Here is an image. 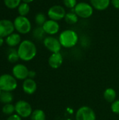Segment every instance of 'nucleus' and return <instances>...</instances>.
Returning <instances> with one entry per match:
<instances>
[{
  "instance_id": "ddd939ff",
  "label": "nucleus",
  "mask_w": 119,
  "mask_h": 120,
  "mask_svg": "<svg viewBox=\"0 0 119 120\" xmlns=\"http://www.w3.org/2000/svg\"><path fill=\"white\" fill-rule=\"evenodd\" d=\"M48 65L53 69L59 68L63 63V57L62 54L58 53H53L48 58Z\"/></svg>"
},
{
  "instance_id": "b1692460",
  "label": "nucleus",
  "mask_w": 119,
  "mask_h": 120,
  "mask_svg": "<svg viewBox=\"0 0 119 120\" xmlns=\"http://www.w3.org/2000/svg\"><path fill=\"white\" fill-rule=\"evenodd\" d=\"M15 112V105L12 103L4 104V106L2 107V112L6 115L10 116L14 114Z\"/></svg>"
},
{
  "instance_id": "4be33fe9",
  "label": "nucleus",
  "mask_w": 119,
  "mask_h": 120,
  "mask_svg": "<svg viewBox=\"0 0 119 120\" xmlns=\"http://www.w3.org/2000/svg\"><path fill=\"white\" fill-rule=\"evenodd\" d=\"M30 10V7L29 6V4H26V3H21L19 6L18 7V12L19 13V15L21 16H26Z\"/></svg>"
},
{
  "instance_id": "39448f33",
  "label": "nucleus",
  "mask_w": 119,
  "mask_h": 120,
  "mask_svg": "<svg viewBox=\"0 0 119 120\" xmlns=\"http://www.w3.org/2000/svg\"><path fill=\"white\" fill-rule=\"evenodd\" d=\"M93 7L90 4L86 2L77 3L75 8L73 9L75 13L81 18H88L92 16L93 13Z\"/></svg>"
},
{
  "instance_id": "6e6552de",
  "label": "nucleus",
  "mask_w": 119,
  "mask_h": 120,
  "mask_svg": "<svg viewBox=\"0 0 119 120\" xmlns=\"http://www.w3.org/2000/svg\"><path fill=\"white\" fill-rule=\"evenodd\" d=\"M66 13V11L62 6L53 5L48 9L47 15L50 20L59 21L65 18Z\"/></svg>"
},
{
  "instance_id": "1a4fd4ad",
  "label": "nucleus",
  "mask_w": 119,
  "mask_h": 120,
  "mask_svg": "<svg viewBox=\"0 0 119 120\" xmlns=\"http://www.w3.org/2000/svg\"><path fill=\"white\" fill-rule=\"evenodd\" d=\"M43 45L44 46L52 53H58L60 51L61 48L62 47L59 39H57L53 36H48L43 39Z\"/></svg>"
},
{
  "instance_id": "a211bd4d",
  "label": "nucleus",
  "mask_w": 119,
  "mask_h": 120,
  "mask_svg": "<svg viewBox=\"0 0 119 120\" xmlns=\"http://www.w3.org/2000/svg\"><path fill=\"white\" fill-rule=\"evenodd\" d=\"M73 11H70L69 13H67L65 16V20L67 23L69 25H74L76 24L79 20V16L75 13L74 10Z\"/></svg>"
},
{
  "instance_id": "423d86ee",
  "label": "nucleus",
  "mask_w": 119,
  "mask_h": 120,
  "mask_svg": "<svg viewBox=\"0 0 119 120\" xmlns=\"http://www.w3.org/2000/svg\"><path fill=\"white\" fill-rule=\"evenodd\" d=\"M15 111L22 118H27L32 115L33 112L32 105L25 101L20 100L15 104Z\"/></svg>"
},
{
  "instance_id": "4468645a",
  "label": "nucleus",
  "mask_w": 119,
  "mask_h": 120,
  "mask_svg": "<svg viewBox=\"0 0 119 120\" xmlns=\"http://www.w3.org/2000/svg\"><path fill=\"white\" fill-rule=\"evenodd\" d=\"M37 89V84L34 79L27 78L23 81L22 83V90L23 91L28 94L32 95L36 92Z\"/></svg>"
},
{
  "instance_id": "f3484780",
  "label": "nucleus",
  "mask_w": 119,
  "mask_h": 120,
  "mask_svg": "<svg viewBox=\"0 0 119 120\" xmlns=\"http://www.w3.org/2000/svg\"><path fill=\"white\" fill-rule=\"evenodd\" d=\"M103 96H104V98H105L106 101H107L108 103H112L114 101H116V92L112 88H107L104 91Z\"/></svg>"
},
{
  "instance_id": "f257e3e1",
  "label": "nucleus",
  "mask_w": 119,
  "mask_h": 120,
  "mask_svg": "<svg viewBox=\"0 0 119 120\" xmlns=\"http://www.w3.org/2000/svg\"><path fill=\"white\" fill-rule=\"evenodd\" d=\"M17 50L20 59L26 62L33 60L37 53V49L34 43L27 39L21 41Z\"/></svg>"
},
{
  "instance_id": "f03ea898",
  "label": "nucleus",
  "mask_w": 119,
  "mask_h": 120,
  "mask_svg": "<svg viewBox=\"0 0 119 120\" xmlns=\"http://www.w3.org/2000/svg\"><path fill=\"white\" fill-rule=\"evenodd\" d=\"M58 39L62 47L70 49L76 45L79 41V36L73 30H65L60 34Z\"/></svg>"
},
{
  "instance_id": "c85d7f7f",
  "label": "nucleus",
  "mask_w": 119,
  "mask_h": 120,
  "mask_svg": "<svg viewBox=\"0 0 119 120\" xmlns=\"http://www.w3.org/2000/svg\"><path fill=\"white\" fill-rule=\"evenodd\" d=\"M6 120H22V117L15 113V114H13V115L8 116V117L7 118Z\"/></svg>"
},
{
  "instance_id": "aec40b11",
  "label": "nucleus",
  "mask_w": 119,
  "mask_h": 120,
  "mask_svg": "<svg viewBox=\"0 0 119 120\" xmlns=\"http://www.w3.org/2000/svg\"><path fill=\"white\" fill-rule=\"evenodd\" d=\"M31 120H46V114L43 110L41 109H36L32 113Z\"/></svg>"
},
{
  "instance_id": "9d476101",
  "label": "nucleus",
  "mask_w": 119,
  "mask_h": 120,
  "mask_svg": "<svg viewBox=\"0 0 119 120\" xmlns=\"http://www.w3.org/2000/svg\"><path fill=\"white\" fill-rule=\"evenodd\" d=\"M29 70L27 67L23 64H16L13 67L12 75L16 79L19 80H25L28 78Z\"/></svg>"
},
{
  "instance_id": "72a5a7b5",
  "label": "nucleus",
  "mask_w": 119,
  "mask_h": 120,
  "mask_svg": "<svg viewBox=\"0 0 119 120\" xmlns=\"http://www.w3.org/2000/svg\"><path fill=\"white\" fill-rule=\"evenodd\" d=\"M1 93H2V91H1V89H0V96H1Z\"/></svg>"
},
{
  "instance_id": "5701e85b",
  "label": "nucleus",
  "mask_w": 119,
  "mask_h": 120,
  "mask_svg": "<svg viewBox=\"0 0 119 120\" xmlns=\"http://www.w3.org/2000/svg\"><path fill=\"white\" fill-rule=\"evenodd\" d=\"M45 34H46V32H45L44 30L43 29V27L41 26H38L33 31L34 37L36 39H38V40H41L42 39H44L45 38L44 37Z\"/></svg>"
},
{
  "instance_id": "bb28decb",
  "label": "nucleus",
  "mask_w": 119,
  "mask_h": 120,
  "mask_svg": "<svg viewBox=\"0 0 119 120\" xmlns=\"http://www.w3.org/2000/svg\"><path fill=\"white\" fill-rule=\"evenodd\" d=\"M63 4L65 7L69 9H74L77 4L76 0H63Z\"/></svg>"
},
{
  "instance_id": "c756f323",
  "label": "nucleus",
  "mask_w": 119,
  "mask_h": 120,
  "mask_svg": "<svg viewBox=\"0 0 119 120\" xmlns=\"http://www.w3.org/2000/svg\"><path fill=\"white\" fill-rule=\"evenodd\" d=\"M111 4L115 8L119 9V0H111Z\"/></svg>"
},
{
  "instance_id": "7ed1b4c3",
  "label": "nucleus",
  "mask_w": 119,
  "mask_h": 120,
  "mask_svg": "<svg viewBox=\"0 0 119 120\" xmlns=\"http://www.w3.org/2000/svg\"><path fill=\"white\" fill-rule=\"evenodd\" d=\"M18 87L17 79L10 74H3L0 75V89L2 91L11 92Z\"/></svg>"
},
{
  "instance_id": "6ab92c4d",
  "label": "nucleus",
  "mask_w": 119,
  "mask_h": 120,
  "mask_svg": "<svg viewBox=\"0 0 119 120\" xmlns=\"http://www.w3.org/2000/svg\"><path fill=\"white\" fill-rule=\"evenodd\" d=\"M13 101V96L11 92L9 91H2L0 96V102L4 104L11 103Z\"/></svg>"
},
{
  "instance_id": "20e7f679",
  "label": "nucleus",
  "mask_w": 119,
  "mask_h": 120,
  "mask_svg": "<svg viewBox=\"0 0 119 120\" xmlns=\"http://www.w3.org/2000/svg\"><path fill=\"white\" fill-rule=\"evenodd\" d=\"M13 24L15 30L20 34H27L32 30L31 22L26 16H17L14 19Z\"/></svg>"
},
{
  "instance_id": "2eb2a0df",
  "label": "nucleus",
  "mask_w": 119,
  "mask_h": 120,
  "mask_svg": "<svg viewBox=\"0 0 119 120\" xmlns=\"http://www.w3.org/2000/svg\"><path fill=\"white\" fill-rule=\"evenodd\" d=\"M6 43L10 47H15L19 46L21 43V37L19 33H12L7 37H6Z\"/></svg>"
},
{
  "instance_id": "cd10ccee",
  "label": "nucleus",
  "mask_w": 119,
  "mask_h": 120,
  "mask_svg": "<svg viewBox=\"0 0 119 120\" xmlns=\"http://www.w3.org/2000/svg\"><path fill=\"white\" fill-rule=\"evenodd\" d=\"M111 110L114 113L119 115V100H116L112 103Z\"/></svg>"
},
{
  "instance_id": "dca6fc26",
  "label": "nucleus",
  "mask_w": 119,
  "mask_h": 120,
  "mask_svg": "<svg viewBox=\"0 0 119 120\" xmlns=\"http://www.w3.org/2000/svg\"><path fill=\"white\" fill-rule=\"evenodd\" d=\"M91 6L97 11L106 10L111 4V0H90Z\"/></svg>"
},
{
  "instance_id": "7c9ffc66",
  "label": "nucleus",
  "mask_w": 119,
  "mask_h": 120,
  "mask_svg": "<svg viewBox=\"0 0 119 120\" xmlns=\"http://www.w3.org/2000/svg\"><path fill=\"white\" fill-rule=\"evenodd\" d=\"M36 77V72L34 70H29L28 73V78L30 79H34Z\"/></svg>"
},
{
  "instance_id": "393cba45",
  "label": "nucleus",
  "mask_w": 119,
  "mask_h": 120,
  "mask_svg": "<svg viewBox=\"0 0 119 120\" xmlns=\"http://www.w3.org/2000/svg\"><path fill=\"white\" fill-rule=\"evenodd\" d=\"M22 0H4L5 6L9 9H14L18 8L21 4Z\"/></svg>"
},
{
  "instance_id": "f8f14e48",
  "label": "nucleus",
  "mask_w": 119,
  "mask_h": 120,
  "mask_svg": "<svg viewBox=\"0 0 119 120\" xmlns=\"http://www.w3.org/2000/svg\"><path fill=\"white\" fill-rule=\"evenodd\" d=\"M42 27L44 30L46 34H48L50 36L56 34L60 30V25L58 22L50 19L47 20Z\"/></svg>"
},
{
  "instance_id": "412c9836",
  "label": "nucleus",
  "mask_w": 119,
  "mask_h": 120,
  "mask_svg": "<svg viewBox=\"0 0 119 120\" xmlns=\"http://www.w3.org/2000/svg\"><path fill=\"white\" fill-rule=\"evenodd\" d=\"M7 59L10 63H16L20 59L18 53V50H15L13 48L9 49L8 56H7Z\"/></svg>"
},
{
  "instance_id": "473e14b6",
  "label": "nucleus",
  "mask_w": 119,
  "mask_h": 120,
  "mask_svg": "<svg viewBox=\"0 0 119 120\" xmlns=\"http://www.w3.org/2000/svg\"><path fill=\"white\" fill-rule=\"evenodd\" d=\"M4 42V38L3 37H0V46H1L3 45Z\"/></svg>"
},
{
  "instance_id": "a878e982",
  "label": "nucleus",
  "mask_w": 119,
  "mask_h": 120,
  "mask_svg": "<svg viewBox=\"0 0 119 120\" xmlns=\"http://www.w3.org/2000/svg\"><path fill=\"white\" fill-rule=\"evenodd\" d=\"M46 15L43 13H38L35 15V22L38 26H43L46 21Z\"/></svg>"
},
{
  "instance_id": "0eeeda50",
  "label": "nucleus",
  "mask_w": 119,
  "mask_h": 120,
  "mask_svg": "<svg viewBox=\"0 0 119 120\" xmlns=\"http://www.w3.org/2000/svg\"><path fill=\"white\" fill-rule=\"evenodd\" d=\"M76 120H95V111L88 106H82L78 109L75 115Z\"/></svg>"
},
{
  "instance_id": "9b49d317",
  "label": "nucleus",
  "mask_w": 119,
  "mask_h": 120,
  "mask_svg": "<svg viewBox=\"0 0 119 120\" xmlns=\"http://www.w3.org/2000/svg\"><path fill=\"white\" fill-rule=\"evenodd\" d=\"M13 22L7 19L0 20V37H7L14 32Z\"/></svg>"
},
{
  "instance_id": "2f4dec72",
  "label": "nucleus",
  "mask_w": 119,
  "mask_h": 120,
  "mask_svg": "<svg viewBox=\"0 0 119 120\" xmlns=\"http://www.w3.org/2000/svg\"><path fill=\"white\" fill-rule=\"evenodd\" d=\"M34 0H22V2L24 3H26V4H29V3H32Z\"/></svg>"
}]
</instances>
